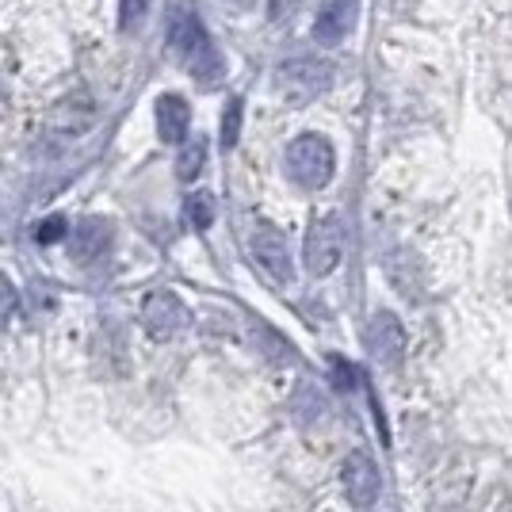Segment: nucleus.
I'll use <instances>...</instances> for the list:
<instances>
[{"label": "nucleus", "mask_w": 512, "mask_h": 512, "mask_svg": "<svg viewBox=\"0 0 512 512\" xmlns=\"http://www.w3.org/2000/svg\"><path fill=\"white\" fill-rule=\"evenodd\" d=\"M169 50L172 58L184 65L192 77L199 81H214L222 73V62H218V50H214L211 35L203 31V23L195 12L188 8H176L169 20Z\"/></svg>", "instance_id": "f257e3e1"}, {"label": "nucleus", "mask_w": 512, "mask_h": 512, "mask_svg": "<svg viewBox=\"0 0 512 512\" xmlns=\"http://www.w3.org/2000/svg\"><path fill=\"white\" fill-rule=\"evenodd\" d=\"M283 169L291 176V184H299L302 192H321V188L333 180V172H337L333 142H329L325 134L306 130V134H299V138L287 146Z\"/></svg>", "instance_id": "f03ea898"}, {"label": "nucleus", "mask_w": 512, "mask_h": 512, "mask_svg": "<svg viewBox=\"0 0 512 512\" xmlns=\"http://www.w3.org/2000/svg\"><path fill=\"white\" fill-rule=\"evenodd\" d=\"M333 88V65L318 58H291L276 69V92L287 104H314Z\"/></svg>", "instance_id": "7ed1b4c3"}, {"label": "nucleus", "mask_w": 512, "mask_h": 512, "mask_svg": "<svg viewBox=\"0 0 512 512\" xmlns=\"http://www.w3.org/2000/svg\"><path fill=\"white\" fill-rule=\"evenodd\" d=\"M302 256H306V272L310 276H329L337 272L344 256V222L341 214H318L306 230V245H302Z\"/></svg>", "instance_id": "20e7f679"}, {"label": "nucleus", "mask_w": 512, "mask_h": 512, "mask_svg": "<svg viewBox=\"0 0 512 512\" xmlns=\"http://www.w3.org/2000/svg\"><path fill=\"white\" fill-rule=\"evenodd\" d=\"M188 325V306L176 299L172 291H153L142 302V329L153 341H172Z\"/></svg>", "instance_id": "39448f33"}, {"label": "nucleus", "mask_w": 512, "mask_h": 512, "mask_svg": "<svg viewBox=\"0 0 512 512\" xmlns=\"http://www.w3.org/2000/svg\"><path fill=\"white\" fill-rule=\"evenodd\" d=\"M249 249H253V260L276 279V283H291L295 279V264H291V249H287V237L279 234L276 226L260 222L249 237Z\"/></svg>", "instance_id": "423d86ee"}, {"label": "nucleus", "mask_w": 512, "mask_h": 512, "mask_svg": "<svg viewBox=\"0 0 512 512\" xmlns=\"http://www.w3.org/2000/svg\"><path fill=\"white\" fill-rule=\"evenodd\" d=\"M363 344H367V352H371L375 363L394 367L406 356V329H402V321L394 318L390 310H379L375 318L367 321V329H363Z\"/></svg>", "instance_id": "0eeeda50"}, {"label": "nucleus", "mask_w": 512, "mask_h": 512, "mask_svg": "<svg viewBox=\"0 0 512 512\" xmlns=\"http://www.w3.org/2000/svg\"><path fill=\"white\" fill-rule=\"evenodd\" d=\"M360 20V0H321L318 16H314V43L318 46H341L352 27Z\"/></svg>", "instance_id": "6e6552de"}, {"label": "nucleus", "mask_w": 512, "mask_h": 512, "mask_svg": "<svg viewBox=\"0 0 512 512\" xmlns=\"http://www.w3.org/2000/svg\"><path fill=\"white\" fill-rule=\"evenodd\" d=\"M341 482H344V493H348V501H352L356 509H367V505H375V501H379V490H383V482H379V470H375V463H371V455H367V451H352V455L344 459Z\"/></svg>", "instance_id": "1a4fd4ad"}, {"label": "nucleus", "mask_w": 512, "mask_h": 512, "mask_svg": "<svg viewBox=\"0 0 512 512\" xmlns=\"http://www.w3.org/2000/svg\"><path fill=\"white\" fill-rule=\"evenodd\" d=\"M153 111H157V134H161V142L180 146L188 138V130H192V107H188V100L176 96V92H165Z\"/></svg>", "instance_id": "9d476101"}, {"label": "nucleus", "mask_w": 512, "mask_h": 512, "mask_svg": "<svg viewBox=\"0 0 512 512\" xmlns=\"http://www.w3.org/2000/svg\"><path fill=\"white\" fill-rule=\"evenodd\" d=\"M111 245V222L107 218H85L77 230H73V260H96L104 256V249Z\"/></svg>", "instance_id": "9b49d317"}, {"label": "nucleus", "mask_w": 512, "mask_h": 512, "mask_svg": "<svg viewBox=\"0 0 512 512\" xmlns=\"http://www.w3.org/2000/svg\"><path fill=\"white\" fill-rule=\"evenodd\" d=\"M180 146H184V150L176 157V176H180L184 184H192L195 176L203 172V165H207V142H203V138H192V142L184 138Z\"/></svg>", "instance_id": "f8f14e48"}, {"label": "nucleus", "mask_w": 512, "mask_h": 512, "mask_svg": "<svg viewBox=\"0 0 512 512\" xmlns=\"http://www.w3.org/2000/svg\"><path fill=\"white\" fill-rule=\"evenodd\" d=\"M184 218L192 230H211L214 222V195L211 192H192L184 199Z\"/></svg>", "instance_id": "ddd939ff"}, {"label": "nucleus", "mask_w": 512, "mask_h": 512, "mask_svg": "<svg viewBox=\"0 0 512 512\" xmlns=\"http://www.w3.org/2000/svg\"><path fill=\"white\" fill-rule=\"evenodd\" d=\"M241 115H245V104L234 96L226 104V111H222V134H218L222 138V150H234L237 146V138H241Z\"/></svg>", "instance_id": "4468645a"}, {"label": "nucleus", "mask_w": 512, "mask_h": 512, "mask_svg": "<svg viewBox=\"0 0 512 512\" xmlns=\"http://www.w3.org/2000/svg\"><path fill=\"white\" fill-rule=\"evenodd\" d=\"M146 12H150V0H119V27L134 35L146 23Z\"/></svg>", "instance_id": "2eb2a0df"}, {"label": "nucleus", "mask_w": 512, "mask_h": 512, "mask_svg": "<svg viewBox=\"0 0 512 512\" xmlns=\"http://www.w3.org/2000/svg\"><path fill=\"white\" fill-rule=\"evenodd\" d=\"M65 230H69V222H65L62 214H50V218H46L43 226H39V245H58V241H62L65 237Z\"/></svg>", "instance_id": "dca6fc26"}, {"label": "nucleus", "mask_w": 512, "mask_h": 512, "mask_svg": "<svg viewBox=\"0 0 512 512\" xmlns=\"http://www.w3.org/2000/svg\"><path fill=\"white\" fill-rule=\"evenodd\" d=\"M16 302H20V295H16V287H12V279L0 276V325L16 314Z\"/></svg>", "instance_id": "f3484780"}, {"label": "nucleus", "mask_w": 512, "mask_h": 512, "mask_svg": "<svg viewBox=\"0 0 512 512\" xmlns=\"http://www.w3.org/2000/svg\"><path fill=\"white\" fill-rule=\"evenodd\" d=\"M329 363H333V371H337V386H352V367H348L341 356H333Z\"/></svg>", "instance_id": "a211bd4d"}]
</instances>
